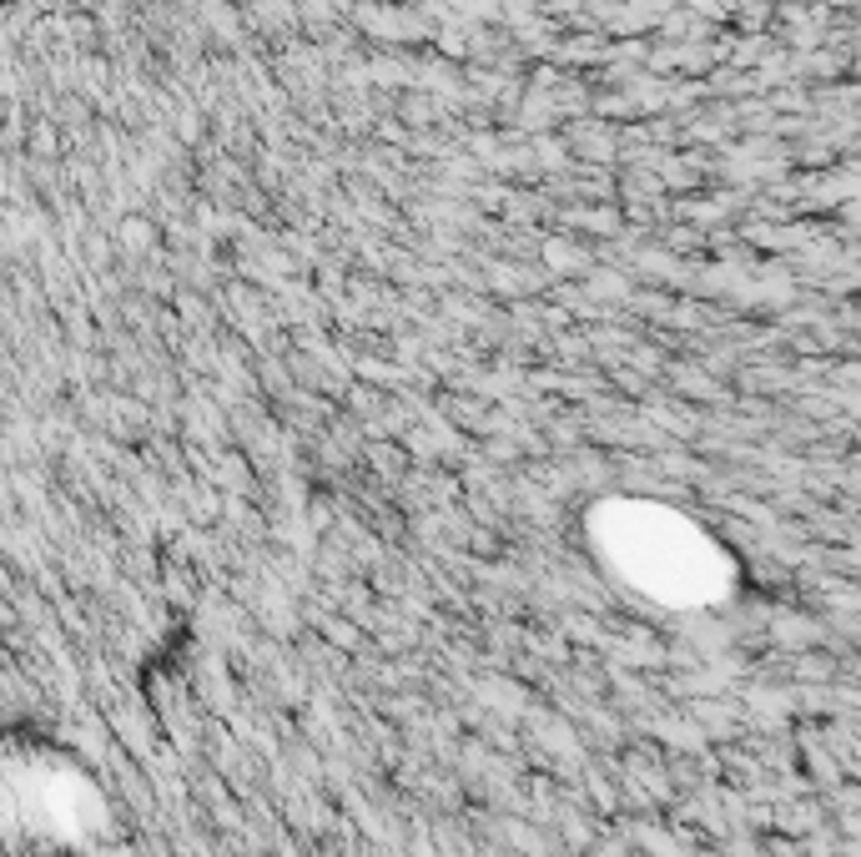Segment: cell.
<instances>
[{"label": "cell", "mask_w": 861, "mask_h": 857, "mask_svg": "<svg viewBox=\"0 0 861 857\" xmlns=\"http://www.w3.org/2000/svg\"><path fill=\"white\" fill-rule=\"evenodd\" d=\"M625 525H630V529H639V535L650 540V550H666V545H660V540L650 535V520H645L639 510H635V514H625ZM660 566H670V570L680 575V560H670V555H650V560H635V566H625V570L635 575V581H655V585H660ZM685 570H691V566H685Z\"/></svg>", "instance_id": "6da1fadb"}]
</instances>
